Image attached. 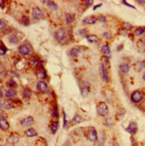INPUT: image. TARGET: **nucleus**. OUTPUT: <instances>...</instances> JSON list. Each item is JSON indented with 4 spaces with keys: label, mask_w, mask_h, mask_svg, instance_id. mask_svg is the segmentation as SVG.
Returning <instances> with one entry per match:
<instances>
[{
    "label": "nucleus",
    "mask_w": 145,
    "mask_h": 146,
    "mask_svg": "<svg viewBox=\"0 0 145 146\" xmlns=\"http://www.w3.org/2000/svg\"><path fill=\"white\" fill-rule=\"evenodd\" d=\"M100 74H101V76H102L103 81H104V82H108V70H106L104 67L100 66Z\"/></svg>",
    "instance_id": "14"
},
{
    "label": "nucleus",
    "mask_w": 145,
    "mask_h": 146,
    "mask_svg": "<svg viewBox=\"0 0 145 146\" xmlns=\"http://www.w3.org/2000/svg\"><path fill=\"white\" fill-rule=\"evenodd\" d=\"M90 92V84L88 82H83V85L81 89V93H82V96L83 97H86L88 94Z\"/></svg>",
    "instance_id": "7"
},
{
    "label": "nucleus",
    "mask_w": 145,
    "mask_h": 146,
    "mask_svg": "<svg viewBox=\"0 0 145 146\" xmlns=\"http://www.w3.org/2000/svg\"><path fill=\"white\" fill-rule=\"evenodd\" d=\"M34 122V119L32 116H27V118H24L21 121V125L22 126H29L32 125Z\"/></svg>",
    "instance_id": "9"
},
{
    "label": "nucleus",
    "mask_w": 145,
    "mask_h": 146,
    "mask_svg": "<svg viewBox=\"0 0 145 146\" xmlns=\"http://www.w3.org/2000/svg\"><path fill=\"white\" fill-rule=\"evenodd\" d=\"M37 89H38L40 92H45L48 90V84L43 81H38L37 82Z\"/></svg>",
    "instance_id": "10"
},
{
    "label": "nucleus",
    "mask_w": 145,
    "mask_h": 146,
    "mask_svg": "<svg viewBox=\"0 0 145 146\" xmlns=\"http://www.w3.org/2000/svg\"><path fill=\"white\" fill-rule=\"evenodd\" d=\"M24 134H25V136H28V137H33V136H36L37 134H37V132L35 131V130L33 128H29V129H27Z\"/></svg>",
    "instance_id": "21"
},
{
    "label": "nucleus",
    "mask_w": 145,
    "mask_h": 146,
    "mask_svg": "<svg viewBox=\"0 0 145 146\" xmlns=\"http://www.w3.org/2000/svg\"><path fill=\"white\" fill-rule=\"evenodd\" d=\"M4 95H6L7 98H14V97H15V95H16V92H15L13 88H11L6 90Z\"/></svg>",
    "instance_id": "22"
},
{
    "label": "nucleus",
    "mask_w": 145,
    "mask_h": 146,
    "mask_svg": "<svg viewBox=\"0 0 145 146\" xmlns=\"http://www.w3.org/2000/svg\"><path fill=\"white\" fill-rule=\"evenodd\" d=\"M106 21V17L105 16H100V18H98V22H105Z\"/></svg>",
    "instance_id": "41"
},
{
    "label": "nucleus",
    "mask_w": 145,
    "mask_h": 146,
    "mask_svg": "<svg viewBox=\"0 0 145 146\" xmlns=\"http://www.w3.org/2000/svg\"><path fill=\"white\" fill-rule=\"evenodd\" d=\"M87 32L86 30H79V33H80V34H82V32Z\"/></svg>",
    "instance_id": "46"
},
{
    "label": "nucleus",
    "mask_w": 145,
    "mask_h": 146,
    "mask_svg": "<svg viewBox=\"0 0 145 146\" xmlns=\"http://www.w3.org/2000/svg\"><path fill=\"white\" fill-rule=\"evenodd\" d=\"M119 70L122 73L126 74L130 71V66H129V64H126V63H123V64H121L119 66Z\"/></svg>",
    "instance_id": "20"
},
{
    "label": "nucleus",
    "mask_w": 145,
    "mask_h": 146,
    "mask_svg": "<svg viewBox=\"0 0 145 146\" xmlns=\"http://www.w3.org/2000/svg\"><path fill=\"white\" fill-rule=\"evenodd\" d=\"M143 99V93L140 90H135L134 92L132 93L131 95V100H132V102L134 103H139L141 102L142 100Z\"/></svg>",
    "instance_id": "2"
},
{
    "label": "nucleus",
    "mask_w": 145,
    "mask_h": 146,
    "mask_svg": "<svg viewBox=\"0 0 145 146\" xmlns=\"http://www.w3.org/2000/svg\"><path fill=\"white\" fill-rule=\"evenodd\" d=\"M37 76H38L40 79H45L47 77V72L43 67L38 68V70L37 71Z\"/></svg>",
    "instance_id": "16"
},
{
    "label": "nucleus",
    "mask_w": 145,
    "mask_h": 146,
    "mask_svg": "<svg viewBox=\"0 0 145 146\" xmlns=\"http://www.w3.org/2000/svg\"><path fill=\"white\" fill-rule=\"evenodd\" d=\"M63 115H64V127H66V113L63 112Z\"/></svg>",
    "instance_id": "43"
},
{
    "label": "nucleus",
    "mask_w": 145,
    "mask_h": 146,
    "mask_svg": "<svg viewBox=\"0 0 145 146\" xmlns=\"http://www.w3.org/2000/svg\"><path fill=\"white\" fill-rule=\"evenodd\" d=\"M55 38L58 41H63L66 38V32L64 29H58L55 32Z\"/></svg>",
    "instance_id": "4"
},
{
    "label": "nucleus",
    "mask_w": 145,
    "mask_h": 146,
    "mask_svg": "<svg viewBox=\"0 0 145 146\" xmlns=\"http://www.w3.org/2000/svg\"><path fill=\"white\" fill-rule=\"evenodd\" d=\"M101 4H98V6H94L93 10H96L97 8H98V7H100V6H101Z\"/></svg>",
    "instance_id": "45"
},
{
    "label": "nucleus",
    "mask_w": 145,
    "mask_h": 146,
    "mask_svg": "<svg viewBox=\"0 0 145 146\" xmlns=\"http://www.w3.org/2000/svg\"><path fill=\"white\" fill-rule=\"evenodd\" d=\"M139 4H145V1H137Z\"/></svg>",
    "instance_id": "47"
},
{
    "label": "nucleus",
    "mask_w": 145,
    "mask_h": 146,
    "mask_svg": "<svg viewBox=\"0 0 145 146\" xmlns=\"http://www.w3.org/2000/svg\"><path fill=\"white\" fill-rule=\"evenodd\" d=\"M6 53V48L4 46L3 43H1V47H0V55L1 56H4V54Z\"/></svg>",
    "instance_id": "35"
},
{
    "label": "nucleus",
    "mask_w": 145,
    "mask_h": 146,
    "mask_svg": "<svg viewBox=\"0 0 145 146\" xmlns=\"http://www.w3.org/2000/svg\"><path fill=\"white\" fill-rule=\"evenodd\" d=\"M86 39L88 40V41L90 43H94V42H97L98 40V38L96 36V35H93V34H90V35H87L86 36Z\"/></svg>",
    "instance_id": "24"
},
{
    "label": "nucleus",
    "mask_w": 145,
    "mask_h": 146,
    "mask_svg": "<svg viewBox=\"0 0 145 146\" xmlns=\"http://www.w3.org/2000/svg\"><path fill=\"white\" fill-rule=\"evenodd\" d=\"M30 64H32L35 66H37V64L40 63V59L37 58H30Z\"/></svg>",
    "instance_id": "34"
},
{
    "label": "nucleus",
    "mask_w": 145,
    "mask_h": 146,
    "mask_svg": "<svg viewBox=\"0 0 145 146\" xmlns=\"http://www.w3.org/2000/svg\"><path fill=\"white\" fill-rule=\"evenodd\" d=\"M58 127H59V123L58 120H54L52 121L51 125H50V131L52 134H56V132L58 131Z\"/></svg>",
    "instance_id": "18"
},
{
    "label": "nucleus",
    "mask_w": 145,
    "mask_h": 146,
    "mask_svg": "<svg viewBox=\"0 0 145 146\" xmlns=\"http://www.w3.org/2000/svg\"><path fill=\"white\" fill-rule=\"evenodd\" d=\"M47 4H48L49 6H51L53 9H58V6H56V4L52 2V1H47Z\"/></svg>",
    "instance_id": "37"
},
{
    "label": "nucleus",
    "mask_w": 145,
    "mask_h": 146,
    "mask_svg": "<svg viewBox=\"0 0 145 146\" xmlns=\"http://www.w3.org/2000/svg\"><path fill=\"white\" fill-rule=\"evenodd\" d=\"M83 4H85L86 6H90L92 4V1H83Z\"/></svg>",
    "instance_id": "42"
},
{
    "label": "nucleus",
    "mask_w": 145,
    "mask_h": 146,
    "mask_svg": "<svg viewBox=\"0 0 145 146\" xmlns=\"http://www.w3.org/2000/svg\"><path fill=\"white\" fill-rule=\"evenodd\" d=\"M101 52L103 53L105 56H107V58H109L110 56V48L108 44L106 45H103L101 47Z\"/></svg>",
    "instance_id": "15"
},
{
    "label": "nucleus",
    "mask_w": 145,
    "mask_h": 146,
    "mask_svg": "<svg viewBox=\"0 0 145 146\" xmlns=\"http://www.w3.org/2000/svg\"><path fill=\"white\" fill-rule=\"evenodd\" d=\"M143 34H144V37H145V32H144V33H143Z\"/></svg>",
    "instance_id": "49"
},
{
    "label": "nucleus",
    "mask_w": 145,
    "mask_h": 146,
    "mask_svg": "<svg viewBox=\"0 0 145 146\" xmlns=\"http://www.w3.org/2000/svg\"><path fill=\"white\" fill-rule=\"evenodd\" d=\"M32 92L30 90V89L29 88H25L24 90V92H22V97H24V99H29L30 97V95H32Z\"/></svg>",
    "instance_id": "25"
},
{
    "label": "nucleus",
    "mask_w": 145,
    "mask_h": 146,
    "mask_svg": "<svg viewBox=\"0 0 145 146\" xmlns=\"http://www.w3.org/2000/svg\"><path fill=\"white\" fill-rule=\"evenodd\" d=\"M21 22L24 24V26H29L30 25V19L27 16H22L21 19Z\"/></svg>",
    "instance_id": "28"
},
{
    "label": "nucleus",
    "mask_w": 145,
    "mask_h": 146,
    "mask_svg": "<svg viewBox=\"0 0 145 146\" xmlns=\"http://www.w3.org/2000/svg\"><path fill=\"white\" fill-rule=\"evenodd\" d=\"M122 4H124V6H128V7H130V8L135 9V7H134V6H131L130 4H128V3H127V2H126V1H122Z\"/></svg>",
    "instance_id": "39"
},
{
    "label": "nucleus",
    "mask_w": 145,
    "mask_h": 146,
    "mask_svg": "<svg viewBox=\"0 0 145 146\" xmlns=\"http://www.w3.org/2000/svg\"><path fill=\"white\" fill-rule=\"evenodd\" d=\"M126 132H128L131 134H135L138 131V125L136 122H131L128 126L127 128H126Z\"/></svg>",
    "instance_id": "6"
},
{
    "label": "nucleus",
    "mask_w": 145,
    "mask_h": 146,
    "mask_svg": "<svg viewBox=\"0 0 145 146\" xmlns=\"http://www.w3.org/2000/svg\"><path fill=\"white\" fill-rule=\"evenodd\" d=\"M100 60H101V66L104 67L106 70H108V69L110 68V63H109L108 58L103 56Z\"/></svg>",
    "instance_id": "12"
},
{
    "label": "nucleus",
    "mask_w": 145,
    "mask_h": 146,
    "mask_svg": "<svg viewBox=\"0 0 145 146\" xmlns=\"http://www.w3.org/2000/svg\"><path fill=\"white\" fill-rule=\"evenodd\" d=\"M87 139L90 142H96L98 140V134H97V131L95 128H90L88 132L87 136H86Z\"/></svg>",
    "instance_id": "3"
},
{
    "label": "nucleus",
    "mask_w": 145,
    "mask_h": 146,
    "mask_svg": "<svg viewBox=\"0 0 145 146\" xmlns=\"http://www.w3.org/2000/svg\"><path fill=\"white\" fill-rule=\"evenodd\" d=\"M126 115V110L124 108H119L116 112V120H121L123 119V118L124 116Z\"/></svg>",
    "instance_id": "19"
},
{
    "label": "nucleus",
    "mask_w": 145,
    "mask_h": 146,
    "mask_svg": "<svg viewBox=\"0 0 145 146\" xmlns=\"http://www.w3.org/2000/svg\"><path fill=\"white\" fill-rule=\"evenodd\" d=\"M51 115L53 118H58V110L56 106H54L51 108Z\"/></svg>",
    "instance_id": "29"
},
{
    "label": "nucleus",
    "mask_w": 145,
    "mask_h": 146,
    "mask_svg": "<svg viewBox=\"0 0 145 146\" xmlns=\"http://www.w3.org/2000/svg\"><path fill=\"white\" fill-rule=\"evenodd\" d=\"M142 77H143V80H144V81H145V73L143 74V76H142Z\"/></svg>",
    "instance_id": "48"
},
{
    "label": "nucleus",
    "mask_w": 145,
    "mask_h": 146,
    "mask_svg": "<svg viewBox=\"0 0 145 146\" xmlns=\"http://www.w3.org/2000/svg\"><path fill=\"white\" fill-rule=\"evenodd\" d=\"M30 48L28 47L27 45H25V44H24V45H21L19 47V48H18V52H19L21 55H22V56H26V55H28V54L30 53Z\"/></svg>",
    "instance_id": "8"
},
{
    "label": "nucleus",
    "mask_w": 145,
    "mask_h": 146,
    "mask_svg": "<svg viewBox=\"0 0 145 146\" xmlns=\"http://www.w3.org/2000/svg\"><path fill=\"white\" fill-rule=\"evenodd\" d=\"M19 139H20V136H18L17 134L14 133V134H12L10 136H9L8 139H7V141H8L9 144H16L18 141H19Z\"/></svg>",
    "instance_id": "11"
},
{
    "label": "nucleus",
    "mask_w": 145,
    "mask_h": 146,
    "mask_svg": "<svg viewBox=\"0 0 145 146\" xmlns=\"http://www.w3.org/2000/svg\"><path fill=\"white\" fill-rule=\"evenodd\" d=\"M97 113L101 116H106L108 113V107L105 102H100L97 107Z\"/></svg>",
    "instance_id": "1"
},
{
    "label": "nucleus",
    "mask_w": 145,
    "mask_h": 146,
    "mask_svg": "<svg viewBox=\"0 0 145 146\" xmlns=\"http://www.w3.org/2000/svg\"><path fill=\"white\" fill-rule=\"evenodd\" d=\"M0 126H1V129L3 130H7L9 128V124L6 121V119L4 118V116H1L0 118Z\"/></svg>",
    "instance_id": "17"
},
{
    "label": "nucleus",
    "mask_w": 145,
    "mask_h": 146,
    "mask_svg": "<svg viewBox=\"0 0 145 146\" xmlns=\"http://www.w3.org/2000/svg\"><path fill=\"white\" fill-rule=\"evenodd\" d=\"M32 17L36 20L41 19L44 16V14H43L42 10L40 8H38V7H34V8L32 9Z\"/></svg>",
    "instance_id": "5"
},
{
    "label": "nucleus",
    "mask_w": 145,
    "mask_h": 146,
    "mask_svg": "<svg viewBox=\"0 0 145 146\" xmlns=\"http://www.w3.org/2000/svg\"><path fill=\"white\" fill-rule=\"evenodd\" d=\"M0 24H1V26H0V27H1V29H4V25H6V24L4 22V20H3V19L0 20Z\"/></svg>",
    "instance_id": "40"
},
{
    "label": "nucleus",
    "mask_w": 145,
    "mask_h": 146,
    "mask_svg": "<svg viewBox=\"0 0 145 146\" xmlns=\"http://www.w3.org/2000/svg\"><path fill=\"white\" fill-rule=\"evenodd\" d=\"M8 84H9V86H10V87H12V88H13V87H16V86H17L16 82H15L13 79H11L10 81H9V82H8Z\"/></svg>",
    "instance_id": "38"
},
{
    "label": "nucleus",
    "mask_w": 145,
    "mask_h": 146,
    "mask_svg": "<svg viewBox=\"0 0 145 146\" xmlns=\"http://www.w3.org/2000/svg\"><path fill=\"white\" fill-rule=\"evenodd\" d=\"M2 105L6 110H10L14 107V102L11 100H4V102Z\"/></svg>",
    "instance_id": "23"
},
{
    "label": "nucleus",
    "mask_w": 145,
    "mask_h": 146,
    "mask_svg": "<svg viewBox=\"0 0 145 146\" xmlns=\"http://www.w3.org/2000/svg\"><path fill=\"white\" fill-rule=\"evenodd\" d=\"M134 67H135V69H136L137 71H141V70H142L143 69L142 63L140 62V61H137V62L135 63V64H134Z\"/></svg>",
    "instance_id": "31"
},
{
    "label": "nucleus",
    "mask_w": 145,
    "mask_h": 146,
    "mask_svg": "<svg viewBox=\"0 0 145 146\" xmlns=\"http://www.w3.org/2000/svg\"><path fill=\"white\" fill-rule=\"evenodd\" d=\"M144 62H145V60H144Z\"/></svg>",
    "instance_id": "50"
},
{
    "label": "nucleus",
    "mask_w": 145,
    "mask_h": 146,
    "mask_svg": "<svg viewBox=\"0 0 145 146\" xmlns=\"http://www.w3.org/2000/svg\"><path fill=\"white\" fill-rule=\"evenodd\" d=\"M123 28L126 29V30H131L132 28V25L129 22H124L123 24Z\"/></svg>",
    "instance_id": "36"
},
{
    "label": "nucleus",
    "mask_w": 145,
    "mask_h": 146,
    "mask_svg": "<svg viewBox=\"0 0 145 146\" xmlns=\"http://www.w3.org/2000/svg\"><path fill=\"white\" fill-rule=\"evenodd\" d=\"M97 21V18L95 17V16H93V15H92V16H88V17L84 18V19L82 20V24H95Z\"/></svg>",
    "instance_id": "13"
},
{
    "label": "nucleus",
    "mask_w": 145,
    "mask_h": 146,
    "mask_svg": "<svg viewBox=\"0 0 145 146\" xmlns=\"http://www.w3.org/2000/svg\"><path fill=\"white\" fill-rule=\"evenodd\" d=\"M83 120H84V119H83L82 116H81L80 115H76V116H74V118L72 119V124H79V123L82 122Z\"/></svg>",
    "instance_id": "27"
},
{
    "label": "nucleus",
    "mask_w": 145,
    "mask_h": 146,
    "mask_svg": "<svg viewBox=\"0 0 145 146\" xmlns=\"http://www.w3.org/2000/svg\"><path fill=\"white\" fill-rule=\"evenodd\" d=\"M145 30L143 28H142V27H139V28H137L136 30H134V35H136V36H140V35H142V33H144Z\"/></svg>",
    "instance_id": "32"
},
{
    "label": "nucleus",
    "mask_w": 145,
    "mask_h": 146,
    "mask_svg": "<svg viewBox=\"0 0 145 146\" xmlns=\"http://www.w3.org/2000/svg\"><path fill=\"white\" fill-rule=\"evenodd\" d=\"M0 3H1V9H3V8H4V0H1V1H0Z\"/></svg>",
    "instance_id": "44"
},
{
    "label": "nucleus",
    "mask_w": 145,
    "mask_h": 146,
    "mask_svg": "<svg viewBox=\"0 0 145 146\" xmlns=\"http://www.w3.org/2000/svg\"><path fill=\"white\" fill-rule=\"evenodd\" d=\"M66 22L67 24H71L72 21H74V15L72 14H66Z\"/></svg>",
    "instance_id": "30"
},
{
    "label": "nucleus",
    "mask_w": 145,
    "mask_h": 146,
    "mask_svg": "<svg viewBox=\"0 0 145 146\" xmlns=\"http://www.w3.org/2000/svg\"><path fill=\"white\" fill-rule=\"evenodd\" d=\"M81 54V50L78 48H74L70 50V55L72 56H78Z\"/></svg>",
    "instance_id": "26"
},
{
    "label": "nucleus",
    "mask_w": 145,
    "mask_h": 146,
    "mask_svg": "<svg viewBox=\"0 0 145 146\" xmlns=\"http://www.w3.org/2000/svg\"><path fill=\"white\" fill-rule=\"evenodd\" d=\"M9 41H10V43H13V44H16V43L18 42L17 37L15 36V35H12V36L9 37Z\"/></svg>",
    "instance_id": "33"
}]
</instances>
